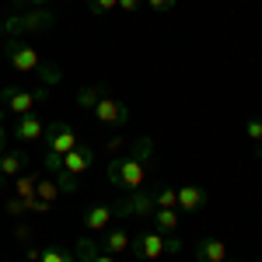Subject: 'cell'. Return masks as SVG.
<instances>
[{"instance_id":"cell-1","label":"cell","mask_w":262,"mask_h":262,"mask_svg":"<svg viewBox=\"0 0 262 262\" xmlns=\"http://www.w3.org/2000/svg\"><path fill=\"white\" fill-rule=\"evenodd\" d=\"M150 150H154V140H150V137H140V140L133 143L129 154H122V158H116V161H108L105 179L112 182L116 189H122V192L140 189L143 179H147V164H143V161L150 158Z\"/></svg>"},{"instance_id":"cell-2","label":"cell","mask_w":262,"mask_h":262,"mask_svg":"<svg viewBox=\"0 0 262 262\" xmlns=\"http://www.w3.org/2000/svg\"><path fill=\"white\" fill-rule=\"evenodd\" d=\"M46 98H49V88L28 91V88H21V84H7V88L0 91V105H4L7 112H14V116H28V112Z\"/></svg>"},{"instance_id":"cell-3","label":"cell","mask_w":262,"mask_h":262,"mask_svg":"<svg viewBox=\"0 0 262 262\" xmlns=\"http://www.w3.org/2000/svg\"><path fill=\"white\" fill-rule=\"evenodd\" d=\"M4 60L11 63V70H18V74H35L42 67L39 49H32V46L25 39H18V35H11V39L4 42Z\"/></svg>"},{"instance_id":"cell-4","label":"cell","mask_w":262,"mask_h":262,"mask_svg":"<svg viewBox=\"0 0 262 262\" xmlns=\"http://www.w3.org/2000/svg\"><path fill=\"white\" fill-rule=\"evenodd\" d=\"M53 14L46 11V7H35V11H28V14H18V18H7L0 21V28H4V35L11 39V35H25V32H46V28H53Z\"/></svg>"},{"instance_id":"cell-5","label":"cell","mask_w":262,"mask_h":262,"mask_svg":"<svg viewBox=\"0 0 262 262\" xmlns=\"http://www.w3.org/2000/svg\"><path fill=\"white\" fill-rule=\"evenodd\" d=\"M112 213L116 217H150L154 213V189H133V192H126V200H119L112 206Z\"/></svg>"},{"instance_id":"cell-6","label":"cell","mask_w":262,"mask_h":262,"mask_svg":"<svg viewBox=\"0 0 262 262\" xmlns=\"http://www.w3.org/2000/svg\"><path fill=\"white\" fill-rule=\"evenodd\" d=\"M129 248H133V259L137 262H154V259H161L164 252H168V238L164 234H158L154 227L150 231H140L133 242H129Z\"/></svg>"},{"instance_id":"cell-7","label":"cell","mask_w":262,"mask_h":262,"mask_svg":"<svg viewBox=\"0 0 262 262\" xmlns=\"http://www.w3.org/2000/svg\"><path fill=\"white\" fill-rule=\"evenodd\" d=\"M42 140H46V150H53V154H67V150H74V147H77V133H74V126H70V122H49V126H46V137H42Z\"/></svg>"},{"instance_id":"cell-8","label":"cell","mask_w":262,"mask_h":262,"mask_svg":"<svg viewBox=\"0 0 262 262\" xmlns=\"http://www.w3.org/2000/svg\"><path fill=\"white\" fill-rule=\"evenodd\" d=\"M91 112H95V119H98L101 126H108V129H119V126L129 122V108H126L119 98H108V95H101V101Z\"/></svg>"},{"instance_id":"cell-9","label":"cell","mask_w":262,"mask_h":262,"mask_svg":"<svg viewBox=\"0 0 262 262\" xmlns=\"http://www.w3.org/2000/svg\"><path fill=\"white\" fill-rule=\"evenodd\" d=\"M91 164H95V150H91L88 143H77L74 150H67V154H63V171H70L74 179H81Z\"/></svg>"},{"instance_id":"cell-10","label":"cell","mask_w":262,"mask_h":262,"mask_svg":"<svg viewBox=\"0 0 262 262\" xmlns=\"http://www.w3.org/2000/svg\"><path fill=\"white\" fill-rule=\"evenodd\" d=\"M14 137H18L21 143L42 140V137H46V122H42L35 112H28V116H18V122H14Z\"/></svg>"},{"instance_id":"cell-11","label":"cell","mask_w":262,"mask_h":262,"mask_svg":"<svg viewBox=\"0 0 262 262\" xmlns=\"http://www.w3.org/2000/svg\"><path fill=\"white\" fill-rule=\"evenodd\" d=\"M206 206V189L203 185H179V213H196Z\"/></svg>"},{"instance_id":"cell-12","label":"cell","mask_w":262,"mask_h":262,"mask_svg":"<svg viewBox=\"0 0 262 262\" xmlns=\"http://www.w3.org/2000/svg\"><path fill=\"white\" fill-rule=\"evenodd\" d=\"M196 262H227V245L221 238H200L196 242Z\"/></svg>"},{"instance_id":"cell-13","label":"cell","mask_w":262,"mask_h":262,"mask_svg":"<svg viewBox=\"0 0 262 262\" xmlns=\"http://www.w3.org/2000/svg\"><path fill=\"white\" fill-rule=\"evenodd\" d=\"M112 217H116V213H112V203H95V206L84 213V227H88V231H108V227H112Z\"/></svg>"},{"instance_id":"cell-14","label":"cell","mask_w":262,"mask_h":262,"mask_svg":"<svg viewBox=\"0 0 262 262\" xmlns=\"http://www.w3.org/2000/svg\"><path fill=\"white\" fill-rule=\"evenodd\" d=\"M129 242H133V238H129V231H126V227H108V234H105L98 245H101V252H105V255H119V252L129 248Z\"/></svg>"},{"instance_id":"cell-15","label":"cell","mask_w":262,"mask_h":262,"mask_svg":"<svg viewBox=\"0 0 262 262\" xmlns=\"http://www.w3.org/2000/svg\"><path fill=\"white\" fill-rule=\"evenodd\" d=\"M150 221H154V231H158V234L171 238V234L179 231V210H164V206H154Z\"/></svg>"},{"instance_id":"cell-16","label":"cell","mask_w":262,"mask_h":262,"mask_svg":"<svg viewBox=\"0 0 262 262\" xmlns=\"http://www.w3.org/2000/svg\"><path fill=\"white\" fill-rule=\"evenodd\" d=\"M21 168H25V154L21 150H7L0 158V179H18Z\"/></svg>"},{"instance_id":"cell-17","label":"cell","mask_w":262,"mask_h":262,"mask_svg":"<svg viewBox=\"0 0 262 262\" xmlns=\"http://www.w3.org/2000/svg\"><path fill=\"white\" fill-rule=\"evenodd\" d=\"M35 185H39L35 175H18V179H14V196H18V200H28V206H32V203H35Z\"/></svg>"},{"instance_id":"cell-18","label":"cell","mask_w":262,"mask_h":262,"mask_svg":"<svg viewBox=\"0 0 262 262\" xmlns=\"http://www.w3.org/2000/svg\"><path fill=\"white\" fill-rule=\"evenodd\" d=\"M154 206L179 210V189H171V185H158V189H154Z\"/></svg>"},{"instance_id":"cell-19","label":"cell","mask_w":262,"mask_h":262,"mask_svg":"<svg viewBox=\"0 0 262 262\" xmlns=\"http://www.w3.org/2000/svg\"><path fill=\"white\" fill-rule=\"evenodd\" d=\"M98 252H101V245L95 242V238H81L77 248H74V259H77V262H91Z\"/></svg>"},{"instance_id":"cell-20","label":"cell","mask_w":262,"mask_h":262,"mask_svg":"<svg viewBox=\"0 0 262 262\" xmlns=\"http://www.w3.org/2000/svg\"><path fill=\"white\" fill-rule=\"evenodd\" d=\"M56 196H60L56 182L49 179V175H46V179H39V185H35V200H42V203H49V206H53V203H56Z\"/></svg>"},{"instance_id":"cell-21","label":"cell","mask_w":262,"mask_h":262,"mask_svg":"<svg viewBox=\"0 0 262 262\" xmlns=\"http://www.w3.org/2000/svg\"><path fill=\"white\" fill-rule=\"evenodd\" d=\"M39 262H77V259H74V252H67V248H60V245H46Z\"/></svg>"},{"instance_id":"cell-22","label":"cell","mask_w":262,"mask_h":262,"mask_svg":"<svg viewBox=\"0 0 262 262\" xmlns=\"http://www.w3.org/2000/svg\"><path fill=\"white\" fill-rule=\"evenodd\" d=\"M98 101H101V88H98V84H95V88H81V91H77V105H81L84 112H91Z\"/></svg>"},{"instance_id":"cell-23","label":"cell","mask_w":262,"mask_h":262,"mask_svg":"<svg viewBox=\"0 0 262 262\" xmlns=\"http://www.w3.org/2000/svg\"><path fill=\"white\" fill-rule=\"evenodd\" d=\"M35 74L42 77V88H53V84H60V81H63V70H60V67H53V63H42Z\"/></svg>"},{"instance_id":"cell-24","label":"cell","mask_w":262,"mask_h":262,"mask_svg":"<svg viewBox=\"0 0 262 262\" xmlns=\"http://www.w3.org/2000/svg\"><path fill=\"white\" fill-rule=\"evenodd\" d=\"M119 7V0H88V11L95 14V18H105L108 11H116Z\"/></svg>"},{"instance_id":"cell-25","label":"cell","mask_w":262,"mask_h":262,"mask_svg":"<svg viewBox=\"0 0 262 262\" xmlns=\"http://www.w3.org/2000/svg\"><path fill=\"white\" fill-rule=\"evenodd\" d=\"M56 189H60V192H67V196H74V192H77V179H74V175H70V171H56Z\"/></svg>"},{"instance_id":"cell-26","label":"cell","mask_w":262,"mask_h":262,"mask_svg":"<svg viewBox=\"0 0 262 262\" xmlns=\"http://www.w3.org/2000/svg\"><path fill=\"white\" fill-rule=\"evenodd\" d=\"M42 168H46V175H56L63 168V158L60 154H53V150H46V161H42Z\"/></svg>"},{"instance_id":"cell-27","label":"cell","mask_w":262,"mask_h":262,"mask_svg":"<svg viewBox=\"0 0 262 262\" xmlns=\"http://www.w3.org/2000/svg\"><path fill=\"white\" fill-rule=\"evenodd\" d=\"M175 4H179V0H147V7H150L154 14H168V11H175Z\"/></svg>"},{"instance_id":"cell-28","label":"cell","mask_w":262,"mask_h":262,"mask_svg":"<svg viewBox=\"0 0 262 262\" xmlns=\"http://www.w3.org/2000/svg\"><path fill=\"white\" fill-rule=\"evenodd\" d=\"M245 133H248V140H252V143H262V119H248Z\"/></svg>"},{"instance_id":"cell-29","label":"cell","mask_w":262,"mask_h":262,"mask_svg":"<svg viewBox=\"0 0 262 262\" xmlns=\"http://www.w3.org/2000/svg\"><path fill=\"white\" fill-rule=\"evenodd\" d=\"M7 213H28V200H18L14 196V200L7 203Z\"/></svg>"},{"instance_id":"cell-30","label":"cell","mask_w":262,"mask_h":262,"mask_svg":"<svg viewBox=\"0 0 262 262\" xmlns=\"http://www.w3.org/2000/svg\"><path fill=\"white\" fill-rule=\"evenodd\" d=\"M119 7L126 14H137V11H140V0H119Z\"/></svg>"},{"instance_id":"cell-31","label":"cell","mask_w":262,"mask_h":262,"mask_svg":"<svg viewBox=\"0 0 262 262\" xmlns=\"http://www.w3.org/2000/svg\"><path fill=\"white\" fill-rule=\"evenodd\" d=\"M168 252H171V255H179V252H182V242H179V238H175V234L168 238Z\"/></svg>"},{"instance_id":"cell-32","label":"cell","mask_w":262,"mask_h":262,"mask_svg":"<svg viewBox=\"0 0 262 262\" xmlns=\"http://www.w3.org/2000/svg\"><path fill=\"white\" fill-rule=\"evenodd\" d=\"M42 259V248H28L25 252V262H39Z\"/></svg>"},{"instance_id":"cell-33","label":"cell","mask_w":262,"mask_h":262,"mask_svg":"<svg viewBox=\"0 0 262 262\" xmlns=\"http://www.w3.org/2000/svg\"><path fill=\"white\" fill-rule=\"evenodd\" d=\"M91 262H116V255H105V252H98V255H95Z\"/></svg>"},{"instance_id":"cell-34","label":"cell","mask_w":262,"mask_h":262,"mask_svg":"<svg viewBox=\"0 0 262 262\" xmlns=\"http://www.w3.org/2000/svg\"><path fill=\"white\" fill-rule=\"evenodd\" d=\"M4 143H7V129H4V122H0V150H4Z\"/></svg>"},{"instance_id":"cell-35","label":"cell","mask_w":262,"mask_h":262,"mask_svg":"<svg viewBox=\"0 0 262 262\" xmlns=\"http://www.w3.org/2000/svg\"><path fill=\"white\" fill-rule=\"evenodd\" d=\"M28 4H32V7H42V4H46V0H28Z\"/></svg>"},{"instance_id":"cell-36","label":"cell","mask_w":262,"mask_h":262,"mask_svg":"<svg viewBox=\"0 0 262 262\" xmlns=\"http://www.w3.org/2000/svg\"><path fill=\"white\" fill-rule=\"evenodd\" d=\"M0 39H4V28H0Z\"/></svg>"},{"instance_id":"cell-37","label":"cell","mask_w":262,"mask_h":262,"mask_svg":"<svg viewBox=\"0 0 262 262\" xmlns=\"http://www.w3.org/2000/svg\"><path fill=\"white\" fill-rule=\"evenodd\" d=\"M14 4H25V0H14Z\"/></svg>"},{"instance_id":"cell-38","label":"cell","mask_w":262,"mask_h":262,"mask_svg":"<svg viewBox=\"0 0 262 262\" xmlns=\"http://www.w3.org/2000/svg\"><path fill=\"white\" fill-rule=\"evenodd\" d=\"M63 4H70V0H63Z\"/></svg>"},{"instance_id":"cell-39","label":"cell","mask_w":262,"mask_h":262,"mask_svg":"<svg viewBox=\"0 0 262 262\" xmlns=\"http://www.w3.org/2000/svg\"><path fill=\"white\" fill-rule=\"evenodd\" d=\"M259 154H262V150H259Z\"/></svg>"}]
</instances>
